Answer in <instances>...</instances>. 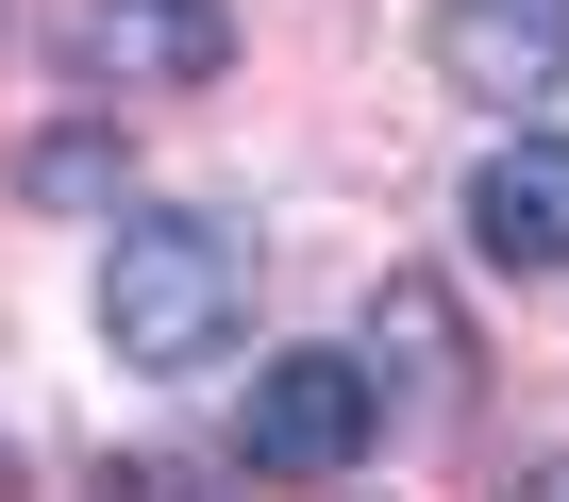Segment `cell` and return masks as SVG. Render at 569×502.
Wrapping results in <instances>:
<instances>
[{
    "label": "cell",
    "mask_w": 569,
    "mask_h": 502,
    "mask_svg": "<svg viewBox=\"0 0 569 502\" xmlns=\"http://www.w3.org/2000/svg\"><path fill=\"white\" fill-rule=\"evenodd\" d=\"M18 201H51V218H68V201H118V134H51V151L18 168Z\"/></svg>",
    "instance_id": "cell-6"
},
{
    "label": "cell",
    "mask_w": 569,
    "mask_h": 502,
    "mask_svg": "<svg viewBox=\"0 0 569 502\" xmlns=\"http://www.w3.org/2000/svg\"><path fill=\"white\" fill-rule=\"evenodd\" d=\"M68 51H84L101 84H218V68H234V18H218V0H84Z\"/></svg>",
    "instance_id": "cell-5"
},
{
    "label": "cell",
    "mask_w": 569,
    "mask_h": 502,
    "mask_svg": "<svg viewBox=\"0 0 569 502\" xmlns=\"http://www.w3.org/2000/svg\"><path fill=\"white\" fill-rule=\"evenodd\" d=\"M234 335H251V234H218V218H134L118 269H101V352L151 369V385H184V369H218Z\"/></svg>",
    "instance_id": "cell-1"
},
{
    "label": "cell",
    "mask_w": 569,
    "mask_h": 502,
    "mask_svg": "<svg viewBox=\"0 0 569 502\" xmlns=\"http://www.w3.org/2000/svg\"><path fill=\"white\" fill-rule=\"evenodd\" d=\"M436 84H469V101H552V84H569V0H436Z\"/></svg>",
    "instance_id": "cell-4"
},
{
    "label": "cell",
    "mask_w": 569,
    "mask_h": 502,
    "mask_svg": "<svg viewBox=\"0 0 569 502\" xmlns=\"http://www.w3.org/2000/svg\"><path fill=\"white\" fill-rule=\"evenodd\" d=\"M369 435H386V385H369L352 352H284V369H251V419H234L251 485H336Z\"/></svg>",
    "instance_id": "cell-2"
},
{
    "label": "cell",
    "mask_w": 569,
    "mask_h": 502,
    "mask_svg": "<svg viewBox=\"0 0 569 502\" xmlns=\"http://www.w3.org/2000/svg\"><path fill=\"white\" fill-rule=\"evenodd\" d=\"M469 251L519 269V285L569 269V134H502V151L469 168Z\"/></svg>",
    "instance_id": "cell-3"
}]
</instances>
